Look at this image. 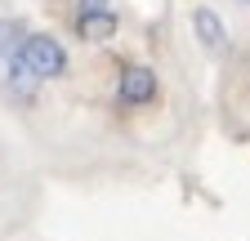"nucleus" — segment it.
Instances as JSON below:
<instances>
[{
    "label": "nucleus",
    "mask_w": 250,
    "mask_h": 241,
    "mask_svg": "<svg viewBox=\"0 0 250 241\" xmlns=\"http://www.w3.org/2000/svg\"><path fill=\"white\" fill-rule=\"evenodd\" d=\"M62 72H67L62 40H54L49 32H27L5 63V85H9L14 99H31L45 80H58Z\"/></svg>",
    "instance_id": "f257e3e1"
},
{
    "label": "nucleus",
    "mask_w": 250,
    "mask_h": 241,
    "mask_svg": "<svg viewBox=\"0 0 250 241\" xmlns=\"http://www.w3.org/2000/svg\"><path fill=\"white\" fill-rule=\"evenodd\" d=\"M72 27H76V36H81V40L103 45V40H112V36H116L121 18H116V5H112V0H76Z\"/></svg>",
    "instance_id": "f03ea898"
},
{
    "label": "nucleus",
    "mask_w": 250,
    "mask_h": 241,
    "mask_svg": "<svg viewBox=\"0 0 250 241\" xmlns=\"http://www.w3.org/2000/svg\"><path fill=\"white\" fill-rule=\"evenodd\" d=\"M156 99V72L152 67H125L116 80V103L121 107H147Z\"/></svg>",
    "instance_id": "7ed1b4c3"
},
{
    "label": "nucleus",
    "mask_w": 250,
    "mask_h": 241,
    "mask_svg": "<svg viewBox=\"0 0 250 241\" xmlns=\"http://www.w3.org/2000/svg\"><path fill=\"white\" fill-rule=\"evenodd\" d=\"M192 27H197V40L206 49H214V54L228 49V27H224V18H219L214 9H197L192 14Z\"/></svg>",
    "instance_id": "20e7f679"
},
{
    "label": "nucleus",
    "mask_w": 250,
    "mask_h": 241,
    "mask_svg": "<svg viewBox=\"0 0 250 241\" xmlns=\"http://www.w3.org/2000/svg\"><path fill=\"white\" fill-rule=\"evenodd\" d=\"M27 36V27L22 22H14V18H0V72H5V63H9V54H14V45Z\"/></svg>",
    "instance_id": "39448f33"
}]
</instances>
